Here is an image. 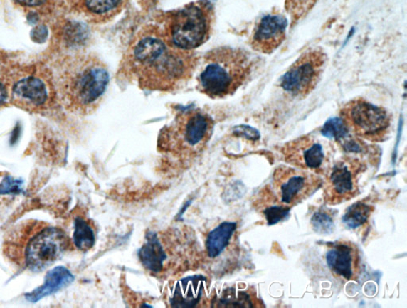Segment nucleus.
<instances>
[{
	"instance_id": "nucleus-13",
	"label": "nucleus",
	"mask_w": 407,
	"mask_h": 308,
	"mask_svg": "<svg viewBox=\"0 0 407 308\" xmlns=\"http://www.w3.org/2000/svg\"><path fill=\"white\" fill-rule=\"evenodd\" d=\"M357 258L356 248L348 243L332 244L327 253V262L329 270L335 275L347 280L356 277Z\"/></svg>"
},
{
	"instance_id": "nucleus-11",
	"label": "nucleus",
	"mask_w": 407,
	"mask_h": 308,
	"mask_svg": "<svg viewBox=\"0 0 407 308\" xmlns=\"http://www.w3.org/2000/svg\"><path fill=\"white\" fill-rule=\"evenodd\" d=\"M287 25V18L281 15L263 17L253 33V48L265 55L275 52L286 39Z\"/></svg>"
},
{
	"instance_id": "nucleus-1",
	"label": "nucleus",
	"mask_w": 407,
	"mask_h": 308,
	"mask_svg": "<svg viewBox=\"0 0 407 308\" xmlns=\"http://www.w3.org/2000/svg\"><path fill=\"white\" fill-rule=\"evenodd\" d=\"M198 63L194 51L176 48L160 28L149 26L133 40L123 67L140 88L171 92L192 77Z\"/></svg>"
},
{
	"instance_id": "nucleus-28",
	"label": "nucleus",
	"mask_w": 407,
	"mask_h": 308,
	"mask_svg": "<svg viewBox=\"0 0 407 308\" xmlns=\"http://www.w3.org/2000/svg\"><path fill=\"white\" fill-rule=\"evenodd\" d=\"M48 36V31L44 26H37L31 31V38L36 43H43Z\"/></svg>"
},
{
	"instance_id": "nucleus-27",
	"label": "nucleus",
	"mask_w": 407,
	"mask_h": 308,
	"mask_svg": "<svg viewBox=\"0 0 407 308\" xmlns=\"http://www.w3.org/2000/svg\"><path fill=\"white\" fill-rule=\"evenodd\" d=\"M236 134L240 137H245L248 139L253 140V142L260 138L259 132L248 126L240 127V129L236 131Z\"/></svg>"
},
{
	"instance_id": "nucleus-2",
	"label": "nucleus",
	"mask_w": 407,
	"mask_h": 308,
	"mask_svg": "<svg viewBox=\"0 0 407 308\" xmlns=\"http://www.w3.org/2000/svg\"><path fill=\"white\" fill-rule=\"evenodd\" d=\"M69 246L63 230L37 219L23 221L6 233L4 255L21 270L43 272L56 262Z\"/></svg>"
},
{
	"instance_id": "nucleus-21",
	"label": "nucleus",
	"mask_w": 407,
	"mask_h": 308,
	"mask_svg": "<svg viewBox=\"0 0 407 308\" xmlns=\"http://www.w3.org/2000/svg\"><path fill=\"white\" fill-rule=\"evenodd\" d=\"M124 0H85L88 11L102 21L110 18L120 8Z\"/></svg>"
},
{
	"instance_id": "nucleus-7",
	"label": "nucleus",
	"mask_w": 407,
	"mask_h": 308,
	"mask_svg": "<svg viewBox=\"0 0 407 308\" xmlns=\"http://www.w3.org/2000/svg\"><path fill=\"white\" fill-rule=\"evenodd\" d=\"M340 117L350 132L371 142L383 140L391 124L388 112L361 98L352 100L343 106Z\"/></svg>"
},
{
	"instance_id": "nucleus-29",
	"label": "nucleus",
	"mask_w": 407,
	"mask_h": 308,
	"mask_svg": "<svg viewBox=\"0 0 407 308\" xmlns=\"http://www.w3.org/2000/svg\"><path fill=\"white\" fill-rule=\"evenodd\" d=\"M16 1L24 6H36L43 4L46 0H16Z\"/></svg>"
},
{
	"instance_id": "nucleus-26",
	"label": "nucleus",
	"mask_w": 407,
	"mask_h": 308,
	"mask_svg": "<svg viewBox=\"0 0 407 308\" xmlns=\"http://www.w3.org/2000/svg\"><path fill=\"white\" fill-rule=\"evenodd\" d=\"M21 181L13 180L11 177L6 178L0 185V193H13L21 191Z\"/></svg>"
},
{
	"instance_id": "nucleus-23",
	"label": "nucleus",
	"mask_w": 407,
	"mask_h": 308,
	"mask_svg": "<svg viewBox=\"0 0 407 308\" xmlns=\"http://www.w3.org/2000/svg\"><path fill=\"white\" fill-rule=\"evenodd\" d=\"M322 136L341 142L349 137L350 131L341 117L329 119L321 130Z\"/></svg>"
},
{
	"instance_id": "nucleus-16",
	"label": "nucleus",
	"mask_w": 407,
	"mask_h": 308,
	"mask_svg": "<svg viewBox=\"0 0 407 308\" xmlns=\"http://www.w3.org/2000/svg\"><path fill=\"white\" fill-rule=\"evenodd\" d=\"M145 239V243L138 251L140 262L146 270L155 273L160 272L164 269V264L167 259L164 247L157 233L154 231H148Z\"/></svg>"
},
{
	"instance_id": "nucleus-20",
	"label": "nucleus",
	"mask_w": 407,
	"mask_h": 308,
	"mask_svg": "<svg viewBox=\"0 0 407 308\" xmlns=\"http://www.w3.org/2000/svg\"><path fill=\"white\" fill-rule=\"evenodd\" d=\"M373 208L371 206L358 202L346 210L342 222L350 230H356L368 222Z\"/></svg>"
},
{
	"instance_id": "nucleus-3",
	"label": "nucleus",
	"mask_w": 407,
	"mask_h": 308,
	"mask_svg": "<svg viewBox=\"0 0 407 308\" xmlns=\"http://www.w3.org/2000/svg\"><path fill=\"white\" fill-rule=\"evenodd\" d=\"M110 80L107 65L93 55H78L67 59L57 77L58 88L65 105L80 114H90L97 110Z\"/></svg>"
},
{
	"instance_id": "nucleus-25",
	"label": "nucleus",
	"mask_w": 407,
	"mask_h": 308,
	"mask_svg": "<svg viewBox=\"0 0 407 308\" xmlns=\"http://www.w3.org/2000/svg\"><path fill=\"white\" fill-rule=\"evenodd\" d=\"M291 207L287 205H270L263 211L268 225H274L289 216Z\"/></svg>"
},
{
	"instance_id": "nucleus-22",
	"label": "nucleus",
	"mask_w": 407,
	"mask_h": 308,
	"mask_svg": "<svg viewBox=\"0 0 407 308\" xmlns=\"http://www.w3.org/2000/svg\"><path fill=\"white\" fill-rule=\"evenodd\" d=\"M318 1L319 0H285V9L288 13L291 23L295 25L301 21Z\"/></svg>"
},
{
	"instance_id": "nucleus-6",
	"label": "nucleus",
	"mask_w": 407,
	"mask_h": 308,
	"mask_svg": "<svg viewBox=\"0 0 407 308\" xmlns=\"http://www.w3.org/2000/svg\"><path fill=\"white\" fill-rule=\"evenodd\" d=\"M213 126V119L207 112L196 108L182 110L162 130V144L175 151L198 150L211 137Z\"/></svg>"
},
{
	"instance_id": "nucleus-9",
	"label": "nucleus",
	"mask_w": 407,
	"mask_h": 308,
	"mask_svg": "<svg viewBox=\"0 0 407 308\" xmlns=\"http://www.w3.org/2000/svg\"><path fill=\"white\" fill-rule=\"evenodd\" d=\"M274 184L281 203L293 205L309 197L321 183L320 179L309 172L280 166L274 174Z\"/></svg>"
},
{
	"instance_id": "nucleus-4",
	"label": "nucleus",
	"mask_w": 407,
	"mask_h": 308,
	"mask_svg": "<svg viewBox=\"0 0 407 308\" xmlns=\"http://www.w3.org/2000/svg\"><path fill=\"white\" fill-rule=\"evenodd\" d=\"M255 59L239 48L221 46L206 53L198 78V90L212 99L233 95L252 76Z\"/></svg>"
},
{
	"instance_id": "nucleus-5",
	"label": "nucleus",
	"mask_w": 407,
	"mask_h": 308,
	"mask_svg": "<svg viewBox=\"0 0 407 308\" xmlns=\"http://www.w3.org/2000/svg\"><path fill=\"white\" fill-rule=\"evenodd\" d=\"M212 25L211 9L206 4H191L171 13L161 29L176 48L192 51L208 41Z\"/></svg>"
},
{
	"instance_id": "nucleus-17",
	"label": "nucleus",
	"mask_w": 407,
	"mask_h": 308,
	"mask_svg": "<svg viewBox=\"0 0 407 308\" xmlns=\"http://www.w3.org/2000/svg\"><path fill=\"white\" fill-rule=\"evenodd\" d=\"M13 93L20 102L36 106L43 105L48 98L43 82L33 77L20 80L14 86Z\"/></svg>"
},
{
	"instance_id": "nucleus-18",
	"label": "nucleus",
	"mask_w": 407,
	"mask_h": 308,
	"mask_svg": "<svg viewBox=\"0 0 407 308\" xmlns=\"http://www.w3.org/2000/svg\"><path fill=\"white\" fill-rule=\"evenodd\" d=\"M237 224L233 222L222 223L208 234L206 250L210 258L219 257L228 246L236 232Z\"/></svg>"
},
{
	"instance_id": "nucleus-30",
	"label": "nucleus",
	"mask_w": 407,
	"mask_h": 308,
	"mask_svg": "<svg viewBox=\"0 0 407 308\" xmlns=\"http://www.w3.org/2000/svg\"><path fill=\"white\" fill-rule=\"evenodd\" d=\"M6 97V92L4 85L0 83V103L3 102Z\"/></svg>"
},
{
	"instance_id": "nucleus-19",
	"label": "nucleus",
	"mask_w": 407,
	"mask_h": 308,
	"mask_svg": "<svg viewBox=\"0 0 407 308\" xmlns=\"http://www.w3.org/2000/svg\"><path fill=\"white\" fill-rule=\"evenodd\" d=\"M73 244L80 251L92 249L96 243L92 228L83 218H77L74 222Z\"/></svg>"
},
{
	"instance_id": "nucleus-24",
	"label": "nucleus",
	"mask_w": 407,
	"mask_h": 308,
	"mask_svg": "<svg viewBox=\"0 0 407 308\" xmlns=\"http://www.w3.org/2000/svg\"><path fill=\"white\" fill-rule=\"evenodd\" d=\"M311 224L314 230L323 235H329L335 230L334 219L327 212H316L311 218Z\"/></svg>"
},
{
	"instance_id": "nucleus-10",
	"label": "nucleus",
	"mask_w": 407,
	"mask_h": 308,
	"mask_svg": "<svg viewBox=\"0 0 407 308\" xmlns=\"http://www.w3.org/2000/svg\"><path fill=\"white\" fill-rule=\"evenodd\" d=\"M282 152L288 164L305 169L317 171L325 161L323 145L310 136L302 137L285 144Z\"/></svg>"
},
{
	"instance_id": "nucleus-15",
	"label": "nucleus",
	"mask_w": 407,
	"mask_h": 308,
	"mask_svg": "<svg viewBox=\"0 0 407 308\" xmlns=\"http://www.w3.org/2000/svg\"><path fill=\"white\" fill-rule=\"evenodd\" d=\"M73 280L74 277L69 270L63 266L57 267L46 274L45 282L42 286L27 293L25 297L30 302L36 303L41 299L51 296L69 286Z\"/></svg>"
},
{
	"instance_id": "nucleus-8",
	"label": "nucleus",
	"mask_w": 407,
	"mask_h": 308,
	"mask_svg": "<svg viewBox=\"0 0 407 308\" xmlns=\"http://www.w3.org/2000/svg\"><path fill=\"white\" fill-rule=\"evenodd\" d=\"M327 62V55L322 49L305 51L283 75L282 88L294 97H307L320 81Z\"/></svg>"
},
{
	"instance_id": "nucleus-14",
	"label": "nucleus",
	"mask_w": 407,
	"mask_h": 308,
	"mask_svg": "<svg viewBox=\"0 0 407 308\" xmlns=\"http://www.w3.org/2000/svg\"><path fill=\"white\" fill-rule=\"evenodd\" d=\"M207 279L202 275L189 276L174 285L169 303L174 307L191 308L199 304Z\"/></svg>"
},
{
	"instance_id": "nucleus-12",
	"label": "nucleus",
	"mask_w": 407,
	"mask_h": 308,
	"mask_svg": "<svg viewBox=\"0 0 407 308\" xmlns=\"http://www.w3.org/2000/svg\"><path fill=\"white\" fill-rule=\"evenodd\" d=\"M354 163L339 162L332 169L329 179L327 197L330 203H339L355 195L356 192V171Z\"/></svg>"
}]
</instances>
